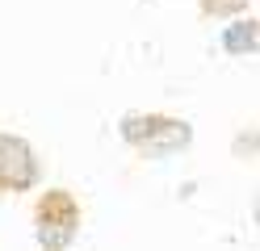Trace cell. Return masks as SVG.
<instances>
[{"label": "cell", "mask_w": 260, "mask_h": 251, "mask_svg": "<svg viewBox=\"0 0 260 251\" xmlns=\"http://www.w3.org/2000/svg\"><path fill=\"white\" fill-rule=\"evenodd\" d=\"M118 130H122V142L147 159H168L193 147V126L168 113H126Z\"/></svg>", "instance_id": "obj_1"}, {"label": "cell", "mask_w": 260, "mask_h": 251, "mask_svg": "<svg viewBox=\"0 0 260 251\" xmlns=\"http://www.w3.org/2000/svg\"><path fill=\"white\" fill-rule=\"evenodd\" d=\"M34 234L42 247H68L80 234V201L68 189H46L34 205Z\"/></svg>", "instance_id": "obj_2"}, {"label": "cell", "mask_w": 260, "mask_h": 251, "mask_svg": "<svg viewBox=\"0 0 260 251\" xmlns=\"http://www.w3.org/2000/svg\"><path fill=\"white\" fill-rule=\"evenodd\" d=\"M42 167L29 138L21 134H0V193H29L38 184Z\"/></svg>", "instance_id": "obj_3"}, {"label": "cell", "mask_w": 260, "mask_h": 251, "mask_svg": "<svg viewBox=\"0 0 260 251\" xmlns=\"http://www.w3.org/2000/svg\"><path fill=\"white\" fill-rule=\"evenodd\" d=\"M226 55H260V17H239L222 29Z\"/></svg>", "instance_id": "obj_4"}, {"label": "cell", "mask_w": 260, "mask_h": 251, "mask_svg": "<svg viewBox=\"0 0 260 251\" xmlns=\"http://www.w3.org/2000/svg\"><path fill=\"white\" fill-rule=\"evenodd\" d=\"M252 0H198V9L202 17H239V13H248Z\"/></svg>", "instance_id": "obj_5"}, {"label": "cell", "mask_w": 260, "mask_h": 251, "mask_svg": "<svg viewBox=\"0 0 260 251\" xmlns=\"http://www.w3.org/2000/svg\"><path fill=\"white\" fill-rule=\"evenodd\" d=\"M248 155H260V130L235 134V159H248Z\"/></svg>", "instance_id": "obj_6"}, {"label": "cell", "mask_w": 260, "mask_h": 251, "mask_svg": "<svg viewBox=\"0 0 260 251\" xmlns=\"http://www.w3.org/2000/svg\"><path fill=\"white\" fill-rule=\"evenodd\" d=\"M256 218H260V205H256Z\"/></svg>", "instance_id": "obj_7"}]
</instances>
